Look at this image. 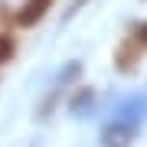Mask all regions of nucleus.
<instances>
[{
	"label": "nucleus",
	"mask_w": 147,
	"mask_h": 147,
	"mask_svg": "<svg viewBox=\"0 0 147 147\" xmlns=\"http://www.w3.org/2000/svg\"><path fill=\"white\" fill-rule=\"evenodd\" d=\"M137 49H144L137 39L121 42V46H118V59H115V62H118V69H121V72H131V69L137 65V59H141V53H137Z\"/></svg>",
	"instance_id": "2"
},
{
	"label": "nucleus",
	"mask_w": 147,
	"mask_h": 147,
	"mask_svg": "<svg viewBox=\"0 0 147 147\" xmlns=\"http://www.w3.org/2000/svg\"><path fill=\"white\" fill-rule=\"evenodd\" d=\"M13 53H16L13 36H10V33H0V65H3V62H10V59H13Z\"/></svg>",
	"instance_id": "4"
},
{
	"label": "nucleus",
	"mask_w": 147,
	"mask_h": 147,
	"mask_svg": "<svg viewBox=\"0 0 147 147\" xmlns=\"http://www.w3.org/2000/svg\"><path fill=\"white\" fill-rule=\"evenodd\" d=\"M131 39H137L141 46L147 49V20L144 23H134V30H131Z\"/></svg>",
	"instance_id": "5"
},
{
	"label": "nucleus",
	"mask_w": 147,
	"mask_h": 147,
	"mask_svg": "<svg viewBox=\"0 0 147 147\" xmlns=\"http://www.w3.org/2000/svg\"><path fill=\"white\" fill-rule=\"evenodd\" d=\"M131 137H134L131 127H124V124H111L108 131L101 134V144H105V147H127V144H131Z\"/></svg>",
	"instance_id": "3"
},
{
	"label": "nucleus",
	"mask_w": 147,
	"mask_h": 147,
	"mask_svg": "<svg viewBox=\"0 0 147 147\" xmlns=\"http://www.w3.org/2000/svg\"><path fill=\"white\" fill-rule=\"evenodd\" d=\"M49 3H53V0H26V3L20 7V13H16V23H20V26H33V23L49 10Z\"/></svg>",
	"instance_id": "1"
}]
</instances>
